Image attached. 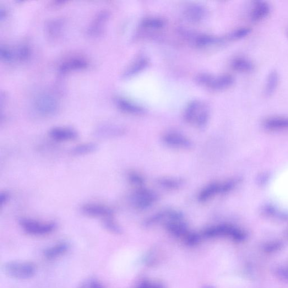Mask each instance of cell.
Returning a JSON list of instances; mask_svg holds the SVG:
<instances>
[{
  "mask_svg": "<svg viewBox=\"0 0 288 288\" xmlns=\"http://www.w3.org/2000/svg\"><path fill=\"white\" fill-rule=\"evenodd\" d=\"M275 274L279 278L288 281V266H282L276 269Z\"/></svg>",
  "mask_w": 288,
  "mask_h": 288,
  "instance_id": "e575fe53",
  "label": "cell"
},
{
  "mask_svg": "<svg viewBox=\"0 0 288 288\" xmlns=\"http://www.w3.org/2000/svg\"><path fill=\"white\" fill-rule=\"evenodd\" d=\"M108 17V13L106 11L99 13L89 27V34L93 36L100 35L104 30V24Z\"/></svg>",
  "mask_w": 288,
  "mask_h": 288,
  "instance_id": "e0dca14e",
  "label": "cell"
},
{
  "mask_svg": "<svg viewBox=\"0 0 288 288\" xmlns=\"http://www.w3.org/2000/svg\"><path fill=\"white\" fill-rule=\"evenodd\" d=\"M19 224L25 232L37 236L49 234L57 227L54 222H41L30 219H21Z\"/></svg>",
  "mask_w": 288,
  "mask_h": 288,
  "instance_id": "5b68a950",
  "label": "cell"
},
{
  "mask_svg": "<svg viewBox=\"0 0 288 288\" xmlns=\"http://www.w3.org/2000/svg\"><path fill=\"white\" fill-rule=\"evenodd\" d=\"M98 146L95 143H86L76 146L72 149L71 153L75 155H83L94 153Z\"/></svg>",
  "mask_w": 288,
  "mask_h": 288,
  "instance_id": "cb8c5ba5",
  "label": "cell"
},
{
  "mask_svg": "<svg viewBox=\"0 0 288 288\" xmlns=\"http://www.w3.org/2000/svg\"><path fill=\"white\" fill-rule=\"evenodd\" d=\"M209 110L204 103L195 100L190 103L184 113V118L188 123L199 128L206 126L209 120Z\"/></svg>",
  "mask_w": 288,
  "mask_h": 288,
  "instance_id": "6da1fadb",
  "label": "cell"
},
{
  "mask_svg": "<svg viewBox=\"0 0 288 288\" xmlns=\"http://www.w3.org/2000/svg\"><path fill=\"white\" fill-rule=\"evenodd\" d=\"M36 111L43 116H51L58 112V102L55 97L48 94L37 96L35 101Z\"/></svg>",
  "mask_w": 288,
  "mask_h": 288,
  "instance_id": "52a82bcc",
  "label": "cell"
},
{
  "mask_svg": "<svg viewBox=\"0 0 288 288\" xmlns=\"http://www.w3.org/2000/svg\"><path fill=\"white\" fill-rule=\"evenodd\" d=\"M29 48L26 46L20 47L17 51V57L20 61H24L30 57Z\"/></svg>",
  "mask_w": 288,
  "mask_h": 288,
  "instance_id": "d6a6232c",
  "label": "cell"
},
{
  "mask_svg": "<svg viewBox=\"0 0 288 288\" xmlns=\"http://www.w3.org/2000/svg\"><path fill=\"white\" fill-rule=\"evenodd\" d=\"M128 179L130 183L139 187H143L145 183L144 177L141 176L140 173L135 171L129 172Z\"/></svg>",
  "mask_w": 288,
  "mask_h": 288,
  "instance_id": "83f0119b",
  "label": "cell"
},
{
  "mask_svg": "<svg viewBox=\"0 0 288 288\" xmlns=\"http://www.w3.org/2000/svg\"><path fill=\"white\" fill-rule=\"evenodd\" d=\"M103 225H104L106 229L112 232L119 233L121 232L120 227L113 219V216L104 219V221H103Z\"/></svg>",
  "mask_w": 288,
  "mask_h": 288,
  "instance_id": "f1b7e54d",
  "label": "cell"
},
{
  "mask_svg": "<svg viewBox=\"0 0 288 288\" xmlns=\"http://www.w3.org/2000/svg\"><path fill=\"white\" fill-rule=\"evenodd\" d=\"M263 127L270 132L287 131L288 117L275 116L266 118L263 123Z\"/></svg>",
  "mask_w": 288,
  "mask_h": 288,
  "instance_id": "7c38bea8",
  "label": "cell"
},
{
  "mask_svg": "<svg viewBox=\"0 0 288 288\" xmlns=\"http://www.w3.org/2000/svg\"><path fill=\"white\" fill-rule=\"evenodd\" d=\"M62 29V22L59 20H53L47 26V32L51 36H56Z\"/></svg>",
  "mask_w": 288,
  "mask_h": 288,
  "instance_id": "f546056e",
  "label": "cell"
},
{
  "mask_svg": "<svg viewBox=\"0 0 288 288\" xmlns=\"http://www.w3.org/2000/svg\"><path fill=\"white\" fill-rule=\"evenodd\" d=\"M208 237H229L238 242H242L247 238V233L239 228L229 224H223L210 228L205 232Z\"/></svg>",
  "mask_w": 288,
  "mask_h": 288,
  "instance_id": "8992f818",
  "label": "cell"
},
{
  "mask_svg": "<svg viewBox=\"0 0 288 288\" xmlns=\"http://www.w3.org/2000/svg\"><path fill=\"white\" fill-rule=\"evenodd\" d=\"M9 199V195L7 192H2L0 194V204L3 206L6 204Z\"/></svg>",
  "mask_w": 288,
  "mask_h": 288,
  "instance_id": "d590c367",
  "label": "cell"
},
{
  "mask_svg": "<svg viewBox=\"0 0 288 288\" xmlns=\"http://www.w3.org/2000/svg\"><path fill=\"white\" fill-rule=\"evenodd\" d=\"M206 13V10L202 5L195 4L188 7L184 15L190 22L198 23L205 18Z\"/></svg>",
  "mask_w": 288,
  "mask_h": 288,
  "instance_id": "4fadbf2b",
  "label": "cell"
},
{
  "mask_svg": "<svg viewBox=\"0 0 288 288\" xmlns=\"http://www.w3.org/2000/svg\"><path fill=\"white\" fill-rule=\"evenodd\" d=\"M83 213L92 217H101L103 219L112 217L113 211L108 206L99 204L90 203L85 204L82 207Z\"/></svg>",
  "mask_w": 288,
  "mask_h": 288,
  "instance_id": "30bf717a",
  "label": "cell"
},
{
  "mask_svg": "<svg viewBox=\"0 0 288 288\" xmlns=\"http://www.w3.org/2000/svg\"><path fill=\"white\" fill-rule=\"evenodd\" d=\"M116 104L121 111L132 115H143L145 110L143 107L135 104V103L126 99L119 98L117 99Z\"/></svg>",
  "mask_w": 288,
  "mask_h": 288,
  "instance_id": "ac0fdd59",
  "label": "cell"
},
{
  "mask_svg": "<svg viewBox=\"0 0 288 288\" xmlns=\"http://www.w3.org/2000/svg\"><path fill=\"white\" fill-rule=\"evenodd\" d=\"M88 66V63L82 58H73L64 62L59 67L61 73H67L72 70L85 69Z\"/></svg>",
  "mask_w": 288,
  "mask_h": 288,
  "instance_id": "2e32d148",
  "label": "cell"
},
{
  "mask_svg": "<svg viewBox=\"0 0 288 288\" xmlns=\"http://www.w3.org/2000/svg\"><path fill=\"white\" fill-rule=\"evenodd\" d=\"M280 76L275 70H271L266 79L264 92L266 96L273 95L278 88Z\"/></svg>",
  "mask_w": 288,
  "mask_h": 288,
  "instance_id": "d6986e66",
  "label": "cell"
},
{
  "mask_svg": "<svg viewBox=\"0 0 288 288\" xmlns=\"http://www.w3.org/2000/svg\"><path fill=\"white\" fill-rule=\"evenodd\" d=\"M238 178L230 179L222 183L213 182L208 185L198 195V199L201 203H204L214 198L217 195H224L232 191L239 183Z\"/></svg>",
  "mask_w": 288,
  "mask_h": 288,
  "instance_id": "3957f363",
  "label": "cell"
},
{
  "mask_svg": "<svg viewBox=\"0 0 288 288\" xmlns=\"http://www.w3.org/2000/svg\"><path fill=\"white\" fill-rule=\"evenodd\" d=\"M51 138L58 141H69L78 138V133L74 129L66 127H56L49 133Z\"/></svg>",
  "mask_w": 288,
  "mask_h": 288,
  "instance_id": "9a60e30c",
  "label": "cell"
},
{
  "mask_svg": "<svg viewBox=\"0 0 288 288\" xmlns=\"http://www.w3.org/2000/svg\"><path fill=\"white\" fill-rule=\"evenodd\" d=\"M3 270L9 278L17 280L31 279L36 273V266L33 263L19 260L5 263Z\"/></svg>",
  "mask_w": 288,
  "mask_h": 288,
  "instance_id": "7a4b0ae2",
  "label": "cell"
},
{
  "mask_svg": "<svg viewBox=\"0 0 288 288\" xmlns=\"http://www.w3.org/2000/svg\"><path fill=\"white\" fill-rule=\"evenodd\" d=\"M142 24L145 28L160 29L164 26L165 23L164 20L161 19L149 18L145 19Z\"/></svg>",
  "mask_w": 288,
  "mask_h": 288,
  "instance_id": "4316f807",
  "label": "cell"
},
{
  "mask_svg": "<svg viewBox=\"0 0 288 288\" xmlns=\"http://www.w3.org/2000/svg\"><path fill=\"white\" fill-rule=\"evenodd\" d=\"M197 80L200 84L216 90L226 89L234 83V79L230 75H222L216 77L207 73H202L197 76Z\"/></svg>",
  "mask_w": 288,
  "mask_h": 288,
  "instance_id": "277c9868",
  "label": "cell"
},
{
  "mask_svg": "<svg viewBox=\"0 0 288 288\" xmlns=\"http://www.w3.org/2000/svg\"><path fill=\"white\" fill-rule=\"evenodd\" d=\"M282 244L279 242H270L265 244L264 251L267 253H273L279 251L281 248Z\"/></svg>",
  "mask_w": 288,
  "mask_h": 288,
  "instance_id": "836d02e7",
  "label": "cell"
},
{
  "mask_svg": "<svg viewBox=\"0 0 288 288\" xmlns=\"http://www.w3.org/2000/svg\"><path fill=\"white\" fill-rule=\"evenodd\" d=\"M251 29L249 28H241L233 31L228 36L230 40H238L243 39L251 33Z\"/></svg>",
  "mask_w": 288,
  "mask_h": 288,
  "instance_id": "484cf974",
  "label": "cell"
},
{
  "mask_svg": "<svg viewBox=\"0 0 288 288\" xmlns=\"http://www.w3.org/2000/svg\"><path fill=\"white\" fill-rule=\"evenodd\" d=\"M148 64V60L145 58H141L137 60L123 74L124 77H130L140 72L145 68Z\"/></svg>",
  "mask_w": 288,
  "mask_h": 288,
  "instance_id": "603a6c76",
  "label": "cell"
},
{
  "mask_svg": "<svg viewBox=\"0 0 288 288\" xmlns=\"http://www.w3.org/2000/svg\"><path fill=\"white\" fill-rule=\"evenodd\" d=\"M69 248L68 244L66 243L62 242L55 244L50 247L46 248L43 254L44 256L48 259H53L61 256L66 253Z\"/></svg>",
  "mask_w": 288,
  "mask_h": 288,
  "instance_id": "44dd1931",
  "label": "cell"
},
{
  "mask_svg": "<svg viewBox=\"0 0 288 288\" xmlns=\"http://www.w3.org/2000/svg\"><path fill=\"white\" fill-rule=\"evenodd\" d=\"M231 67L236 71L242 73L252 72L255 68L254 64L252 61L244 57H238L233 59Z\"/></svg>",
  "mask_w": 288,
  "mask_h": 288,
  "instance_id": "ffe728a7",
  "label": "cell"
},
{
  "mask_svg": "<svg viewBox=\"0 0 288 288\" xmlns=\"http://www.w3.org/2000/svg\"><path fill=\"white\" fill-rule=\"evenodd\" d=\"M158 200L157 195L151 190L139 188L134 193L132 202L135 209L144 210L153 205Z\"/></svg>",
  "mask_w": 288,
  "mask_h": 288,
  "instance_id": "ba28073f",
  "label": "cell"
},
{
  "mask_svg": "<svg viewBox=\"0 0 288 288\" xmlns=\"http://www.w3.org/2000/svg\"><path fill=\"white\" fill-rule=\"evenodd\" d=\"M157 182L163 188L167 190H174L181 188L184 181L180 178L164 177L159 178Z\"/></svg>",
  "mask_w": 288,
  "mask_h": 288,
  "instance_id": "7402d4cb",
  "label": "cell"
},
{
  "mask_svg": "<svg viewBox=\"0 0 288 288\" xmlns=\"http://www.w3.org/2000/svg\"><path fill=\"white\" fill-rule=\"evenodd\" d=\"M14 57L15 54L9 48L5 46H1V48H0V57L4 62H12Z\"/></svg>",
  "mask_w": 288,
  "mask_h": 288,
  "instance_id": "1f68e13d",
  "label": "cell"
},
{
  "mask_svg": "<svg viewBox=\"0 0 288 288\" xmlns=\"http://www.w3.org/2000/svg\"><path fill=\"white\" fill-rule=\"evenodd\" d=\"M124 133L123 128L113 124H103L95 132V137L99 138H112L121 137Z\"/></svg>",
  "mask_w": 288,
  "mask_h": 288,
  "instance_id": "5bb4252c",
  "label": "cell"
},
{
  "mask_svg": "<svg viewBox=\"0 0 288 288\" xmlns=\"http://www.w3.org/2000/svg\"><path fill=\"white\" fill-rule=\"evenodd\" d=\"M77 288H105L101 282L95 279H90L82 282Z\"/></svg>",
  "mask_w": 288,
  "mask_h": 288,
  "instance_id": "4dcf8cb0",
  "label": "cell"
},
{
  "mask_svg": "<svg viewBox=\"0 0 288 288\" xmlns=\"http://www.w3.org/2000/svg\"><path fill=\"white\" fill-rule=\"evenodd\" d=\"M271 8L270 4L265 1L255 2L253 5L249 18L253 22H259L268 18L271 13Z\"/></svg>",
  "mask_w": 288,
  "mask_h": 288,
  "instance_id": "8fae6325",
  "label": "cell"
},
{
  "mask_svg": "<svg viewBox=\"0 0 288 288\" xmlns=\"http://www.w3.org/2000/svg\"><path fill=\"white\" fill-rule=\"evenodd\" d=\"M217 38L206 35H200L195 38V44L199 47L208 46L215 42H219Z\"/></svg>",
  "mask_w": 288,
  "mask_h": 288,
  "instance_id": "d4e9b609",
  "label": "cell"
},
{
  "mask_svg": "<svg viewBox=\"0 0 288 288\" xmlns=\"http://www.w3.org/2000/svg\"><path fill=\"white\" fill-rule=\"evenodd\" d=\"M162 140L166 145L173 148L189 149L193 146V143L190 140L179 133L166 134L163 137Z\"/></svg>",
  "mask_w": 288,
  "mask_h": 288,
  "instance_id": "9c48e42d",
  "label": "cell"
}]
</instances>
